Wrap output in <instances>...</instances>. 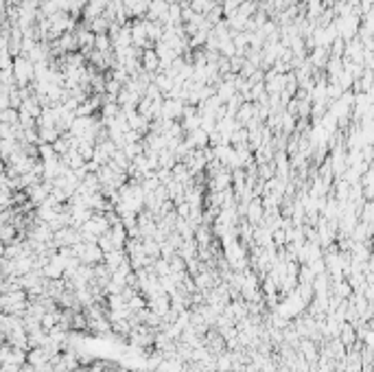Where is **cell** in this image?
Masks as SVG:
<instances>
[{
	"label": "cell",
	"instance_id": "1",
	"mask_svg": "<svg viewBox=\"0 0 374 372\" xmlns=\"http://www.w3.org/2000/svg\"><path fill=\"white\" fill-rule=\"evenodd\" d=\"M182 110H184V103L180 101V99H162L160 119H164V121H180L182 119Z\"/></svg>",
	"mask_w": 374,
	"mask_h": 372
},
{
	"label": "cell",
	"instance_id": "2",
	"mask_svg": "<svg viewBox=\"0 0 374 372\" xmlns=\"http://www.w3.org/2000/svg\"><path fill=\"white\" fill-rule=\"evenodd\" d=\"M132 46H138V48H142V51L144 48H153V44L147 37V29H144L142 18L132 20Z\"/></svg>",
	"mask_w": 374,
	"mask_h": 372
},
{
	"label": "cell",
	"instance_id": "3",
	"mask_svg": "<svg viewBox=\"0 0 374 372\" xmlns=\"http://www.w3.org/2000/svg\"><path fill=\"white\" fill-rule=\"evenodd\" d=\"M263 214H265V208H263V204H261V197H254V200L247 204L245 221L250 223V226H261Z\"/></svg>",
	"mask_w": 374,
	"mask_h": 372
},
{
	"label": "cell",
	"instance_id": "4",
	"mask_svg": "<svg viewBox=\"0 0 374 372\" xmlns=\"http://www.w3.org/2000/svg\"><path fill=\"white\" fill-rule=\"evenodd\" d=\"M140 66H142L144 72H151V74L158 72L160 60H158V55H156V51H153V48H144V51H142V55H140Z\"/></svg>",
	"mask_w": 374,
	"mask_h": 372
},
{
	"label": "cell",
	"instance_id": "5",
	"mask_svg": "<svg viewBox=\"0 0 374 372\" xmlns=\"http://www.w3.org/2000/svg\"><path fill=\"white\" fill-rule=\"evenodd\" d=\"M125 259H127L125 250H112V252H105V254H103V265L108 267L110 271H114Z\"/></svg>",
	"mask_w": 374,
	"mask_h": 372
},
{
	"label": "cell",
	"instance_id": "6",
	"mask_svg": "<svg viewBox=\"0 0 374 372\" xmlns=\"http://www.w3.org/2000/svg\"><path fill=\"white\" fill-rule=\"evenodd\" d=\"M15 77H18V81H22V84L31 81V77H33V66L24 60H18L15 62Z\"/></svg>",
	"mask_w": 374,
	"mask_h": 372
},
{
	"label": "cell",
	"instance_id": "7",
	"mask_svg": "<svg viewBox=\"0 0 374 372\" xmlns=\"http://www.w3.org/2000/svg\"><path fill=\"white\" fill-rule=\"evenodd\" d=\"M189 7H191V9H193L195 13L206 15V13L215 7V3H213V0H189Z\"/></svg>",
	"mask_w": 374,
	"mask_h": 372
},
{
	"label": "cell",
	"instance_id": "8",
	"mask_svg": "<svg viewBox=\"0 0 374 372\" xmlns=\"http://www.w3.org/2000/svg\"><path fill=\"white\" fill-rule=\"evenodd\" d=\"M110 330L116 335L127 337L129 330H132V324H129V320H114V322H110Z\"/></svg>",
	"mask_w": 374,
	"mask_h": 372
},
{
	"label": "cell",
	"instance_id": "9",
	"mask_svg": "<svg viewBox=\"0 0 374 372\" xmlns=\"http://www.w3.org/2000/svg\"><path fill=\"white\" fill-rule=\"evenodd\" d=\"M94 51H101V53L112 51V40H110L108 33H99V35H94Z\"/></svg>",
	"mask_w": 374,
	"mask_h": 372
},
{
	"label": "cell",
	"instance_id": "10",
	"mask_svg": "<svg viewBox=\"0 0 374 372\" xmlns=\"http://www.w3.org/2000/svg\"><path fill=\"white\" fill-rule=\"evenodd\" d=\"M127 307L136 313V311H140V309L147 307V300H144V298H142L140 293H136L134 298H129V300H127Z\"/></svg>",
	"mask_w": 374,
	"mask_h": 372
},
{
	"label": "cell",
	"instance_id": "11",
	"mask_svg": "<svg viewBox=\"0 0 374 372\" xmlns=\"http://www.w3.org/2000/svg\"><path fill=\"white\" fill-rule=\"evenodd\" d=\"M3 66H9V55L5 51H0V68H3Z\"/></svg>",
	"mask_w": 374,
	"mask_h": 372
}]
</instances>
